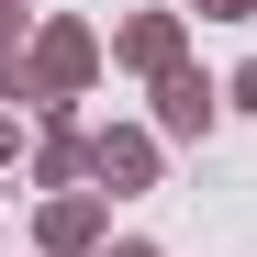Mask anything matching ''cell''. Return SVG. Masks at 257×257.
<instances>
[{"instance_id":"277c9868","label":"cell","mask_w":257,"mask_h":257,"mask_svg":"<svg viewBox=\"0 0 257 257\" xmlns=\"http://www.w3.org/2000/svg\"><path fill=\"white\" fill-rule=\"evenodd\" d=\"M90 224H101L90 201H56V212H45V246H90Z\"/></svg>"},{"instance_id":"52a82bcc","label":"cell","mask_w":257,"mask_h":257,"mask_svg":"<svg viewBox=\"0 0 257 257\" xmlns=\"http://www.w3.org/2000/svg\"><path fill=\"white\" fill-rule=\"evenodd\" d=\"M212 12H257V0H212Z\"/></svg>"},{"instance_id":"3957f363","label":"cell","mask_w":257,"mask_h":257,"mask_svg":"<svg viewBox=\"0 0 257 257\" xmlns=\"http://www.w3.org/2000/svg\"><path fill=\"white\" fill-rule=\"evenodd\" d=\"M90 168H101V179H146L157 146H146V135H101V146H90Z\"/></svg>"},{"instance_id":"7a4b0ae2","label":"cell","mask_w":257,"mask_h":257,"mask_svg":"<svg viewBox=\"0 0 257 257\" xmlns=\"http://www.w3.org/2000/svg\"><path fill=\"white\" fill-rule=\"evenodd\" d=\"M157 112H168V135H201V123H212V90H201V78L179 67V78L157 90Z\"/></svg>"},{"instance_id":"9c48e42d","label":"cell","mask_w":257,"mask_h":257,"mask_svg":"<svg viewBox=\"0 0 257 257\" xmlns=\"http://www.w3.org/2000/svg\"><path fill=\"white\" fill-rule=\"evenodd\" d=\"M112 257H146V246H112Z\"/></svg>"},{"instance_id":"8992f818","label":"cell","mask_w":257,"mask_h":257,"mask_svg":"<svg viewBox=\"0 0 257 257\" xmlns=\"http://www.w3.org/2000/svg\"><path fill=\"white\" fill-rule=\"evenodd\" d=\"M235 101H257V67H246V78H235Z\"/></svg>"},{"instance_id":"5b68a950","label":"cell","mask_w":257,"mask_h":257,"mask_svg":"<svg viewBox=\"0 0 257 257\" xmlns=\"http://www.w3.org/2000/svg\"><path fill=\"white\" fill-rule=\"evenodd\" d=\"M12 34H23V0H0V56H12Z\"/></svg>"},{"instance_id":"ba28073f","label":"cell","mask_w":257,"mask_h":257,"mask_svg":"<svg viewBox=\"0 0 257 257\" xmlns=\"http://www.w3.org/2000/svg\"><path fill=\"white\" fill-rule=\"evenodd\" d=\"M0 157H12V123H0Z\"/></svg>"},{"instance_id":"6da1fadb","label":"cell","mask_w":257,"mask_h":257,"mask_svg":"<svg viewBox=\"0 0 257 257\" xmlns=\"http://www.w3.org/2000/svg\"><path fill=\"white\" fill-rule=\"evenodd\" d=\"M123 56H135V67H157V78H179V23H168V12H146L135 34H123Z\"/></svg>"}]
</instances>
